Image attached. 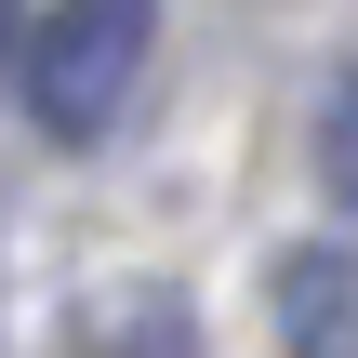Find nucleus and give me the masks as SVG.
Segmentation results:
<instances>
[{
  "label": "nucleus",
  "instance_id": "nucleus-1",
  "mask_svg": "<svg viewBox=\"0 0 358 358\" xmlns=\"http://www.w3.org/2000/svg\"><path fill=\"white\" fill-rule=\"evenodd\" d=\"M146 53H159V0H53L27 27V53H13L27 120L53 146H106L133 120V93H146Z\"/></svg>",
  "mask_w": 358,
  "mask_h": 358
},
{
  "label": "nucleus",
  "instance_id": "nucleus-2",
  "mask_svg": "<svg viewBox=\"0 0 358 358\" xmlns=\"http://www.w3.org/2000/svg\"><path fill=\"white\" fill-rule=\"evenodd\" d=\"M279 279H292V306H279V319H292V345H306V358H332V345H345V319H358L345 252H292Z\"/></svg>",
  "mask_w": 358,
  "mask_h": 358
},
{
  "label": "nucleus",
  "instance_id": "nucleus-3",
  "mask_svg": "<svg viewBox=\"0 0 358 358\" xmlns=\"http://www.w3.org/2000/svg\"><path fill=\"white\" fill-rule=\"evenodd\" d=\"M319 186H332V199L358 213V80L332 93V106H319Z\"/></svg>",
  "mask_w": 358,
  "mask_h": 358
}]
</instances>
